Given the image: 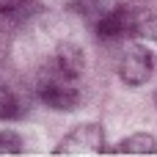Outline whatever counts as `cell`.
<instances>
[{
  "mask_svg": "<svg viewBox=\"0 0 157 157\" xmlns=\"http://www.w3.org/2000/svg\"><path fill=\"white\" fill-rule=\"evenodd\" d=\"M86 52L75 41H61L33 75V97L52 110H75L83 105Z\"/></svg>",
  "mask_w": 157,
  "mask_h": 157,
  "instance_id": "1",
  "label": "cell"
},
{
  "mask_svg": "<svg viewBox=\"0 0 157 157\" xmlns=\"http://www.w3.org/2000/svg\"><path fill=\"white\" fill-rule=\"evenodd\" d=\"M141 17H144V8L130 3H113L91 22V30L99 41H124L138 36Z\"/></svg>",
  "mask_w": 157,
  "mask_h": 157,
  "instance_id": "2",
  "label": "cell"
},
{
  "mask_svg": "<svg viewBox=\"0 0 157 157\" xmlns=\"http://www.w3.org/2000/svg\"><path fill=\"white\" fill-rule=\"evenodd\" d=\"M30 110V88L0 55V121H19Z\"/></svg>",
  "mask_w": 157,
  "mask_h": 157,
  "instance_id": "3",
  "label": "cell"
},
{
  "mask_svg": "<svg viewBox=\"0 0 157 157\" xmlns=\"http://www.w3.org/2000/svg\"><path fill=\"white\" fill-rule=\"evenodd\" d=\"M55 157H94V155H105V127L102 124H77L72 127L58 146L52 149Z\"/></svg>",
  "mask_w": 157,
  "mask_h": 157,
  "instance_id": "4",
  "label": "cell"
},
{
  "mask_svg": "<svg viewBox=\"0 0 157 157\" xmlns=\"http://www.w3.org/2000/svg\"><path fill=\"white\" fill-rule=\"evenodd\" d=\"M157 77V55L144 44H130L119 61V80L130 88H138Z\"/></svg>",
  "mask_w": 157,
  "mask_h": 157,
  "instance_id": "5",
  "label": "cell"
},
{
  "mask_svg": "<svg viewBox=\"0 0 157 157\" xmlns=\"http://www.w3.org/2000/svg\"><path fill=\"white\" fill-rule=\"evenodd\" d=\"M105 155H157V138L152 132H132V135L121 138L116 146H105Z\"/></svg>",
  "mask_w": 157,
  "mask_h": 157,
  "instance_id": "6",
  "label": "cell"
},
{
  "mask_svg": "<svg viewBox=\"0 0 157 157\" xmlns=\"http://www.w3.org/2000/svg\"><path fill=\"white\" fill-rule=\"evenodd\" d=\"M44 8V0H0V19L22 25Z\"/></svg>",
  "mask_w": 157,
  "mask_h": 157,
  "instance_id": "7",
  "label": "cell"
},
{
  "mask_svg": "<svg viewBox=\"0 0 157 157\" xmlns=\"http://www.w3.org/2000/svg\"><path fill=\"white\" fill-rule=\"evenodd\" d=\"M66 6H69L72 14H77L83 22L91 25V22H94V19H97L108 6H113V0H69Z\"/></svg>",
  "mask_w": 157,
  "mask_h": 157,
  "instance_id": "8",
  "label": "cell"
},
{
  "mask_svg": "<svg viewBox=\"0 0 157 157\" xmlns=\"http://www.w3.org/2000/svg\"><path fill=\"white\" fill-rule=\"evenodd\" d=\"M22 152H25L22 135H19V132H14V130H0V157L22 155Z\"/></svg>",
  "mask_w": 157,
  "mask_h": 157,
  "instance_id": "9",
  "label": "cell"
},
{
  "mask_svg": "<svg viewBox=\"0 0 157 157\" xmlns=\"http://www.w3.org/2000/svg\"><path fill=\"white\" fill-rule=\"evenodd\" d=\"M138 36L149 39V41H157V14H149L144 11L141 22H138Z\"/></svg>",
  "mask_w": 157,
  "mask_h": 157,
  "instance_id": "10",
  "label": "cell"
},
{
  "mask_svg": "<svg viewBox=\"0 0 157 157\" xmlns=\"http://www.w3.org/2000/svg\"><path fill=\"white\" fill-rule=\"evenodd\" d=\"M155 108H157V94H155Z\"/></svg>",
  "mask_w": 157,
  "mask_h": 157,
  "instance_id": "11",
  "label": "cell"
}]
</instances>
